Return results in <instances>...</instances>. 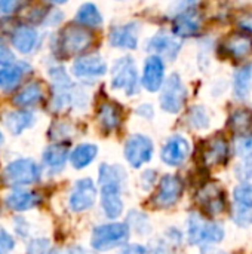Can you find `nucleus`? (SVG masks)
Masks as SVG:
<instances>
[{
    "instance_id": "obj_6",
    "label": "nucleus",
    "mask_w": 252,
    "mask_h": 254,
    "mask_svg": "<svg viewBox=\"0 0 252 254\" xmlns=\"http://www.w3.org/2000/svg\"><path fill=\"white\" fill-rule=\"evenodd\" d=\"M94 42V36L80 24H68L59 37V48L67 55H76L86 51Z\"/></svg>"
},
{
    "instance_id": "obj_18",
    "label": "nucleus",
    "mask_w": 252,
    "mask_h": 254,
    "mask_svg": "<svg viewBox=\"0 0 252 254\" xmlns=\"http://www.w3.org/2000/svg\"><path fill=\"white\" fill-rule=\"evenodd\" d=\"M138 24L129 22L116 25L110 31V45L120 49H135L138 43Z\"/></svg>"
},
{
    "instance_id": "obj_29",
    "label": "nucleus",
    "mask_w": 252,
    "mask_h": 254,
    "mask_svg": "<svg viewBox=\"0 0 252 254\" xmlns=\"http://www.w3.org/2000/svg\"><path fill=\"white\" fill-rule=\"evenodd\" d=\"M229 127L236 135L251 134L252 129V112L248 109L235 110L229 119Z\"/></svg>"
},
{
    "instance_id": "obj_24",
    "label": "nucleus",
    "mask_w": 252,
    "mask_h": 254,
    "mask_svg": "<svg viewBox=\"0 0 252 254\" xmlns=\"http://www.w3.org/2000/svg\"><path fill=\"white\" fill-rule=\"evenodd\" d=\"M252 88V64L236 70L233 76V92L239 100H247Z\"/></svg>"
},
{
    "instance_id": "obj_5",
    "label": "nucleus",
    "mask_w": 252,
    "mask_h": 254,
    "mask_svg": "<svg viewBox=\"0 0 252 254\" xmlns=\"http://www.w3.org/2000/svg\"><path fill=\"white\" fill-rule=\"evenodd\" d=\"M111 86L114 89L123 91L126 95L137 94L138 74L135 63L131 57H123L114 63L111 71Z\"/></svg>"
},
{
    "instance_id": "obj_45",
    "label": "nucleus",
    "mask_w": 252,
    "mask_h": 254,
    "mask_svg": "<svg viewBox=\"0 0 252 254\" xmlns=\"http://www.w3.org/2000/svg\"><path fill=\"white\" fill-rule=\"evenodd\" d=\"M1 141H3V135H1V132H0V144H1Z\"/></svg>"
},
{
    "instance_id": "obj_3",
    "label": "nucleus",
    "mask_w": 252,
    "mask_h": 254,
    "mask_svg": "<svg viewBox=\"0 0 252 254\" xmlns=\"http://www.w3.org/2000/svg\"><path fill=\"white\" fill-rule=\"evenodd\" d=\"M39 179H40V168L31 159H16L9 162L0 176V182L12 188L28 186L36 183Z\"/></svg>"
},
{
    "instance_id": "obj_1",
    "label": "nucleus",
    "mask_w": 252,
    "mask_h": 254,
    "mask_svg": "<svg viewBox=\"0 0 252 254\" xmlns=\"http://www.w3.org/2000/svg\"><path fill=\"white\" fill-rule=\"evenodd\" d=\"M125 179V170L119 165L102 164L100 167L98 183L101 186V205L104 214L108 219H119L123 211V201L120 192Z\"/></svg>"
},
{
    "instance_id": "obj_20",
    "label": "nucleus",
    "mask_w": 252,
    "mask_h": 254,
    "mask_svg": "<svg viewBox=\"0 0 252 254\" xmlns=\"http://www.w3.org/2000/svg\"><path fill=\"white\" fill-rule=\"evenodd\" d=\"M37 43V31L30 25H19L12 33V45L21 54H30Z\"/></svg>"
},
{
    "instance_id": "obj_14",
    "label": "nucleus",
    "mask_w": 252,
    "mask_h": 254,
    "mask_svg": "<svg viewBox=\"0 0 252 254\" xmlns=\"http://www.w3.org/2000/svg\"><path fill=\"white\" fill-rule=\"evenodd\" d=\"M163 82H165V63L160 57L150 55L144 63L141 83L147 91L156 92L162 88Z\"/></svg>"
},
{
    "instance_id": "obj_8",
    "label": "nucleus",
    "mask_w": 252,
    "mask_h": 254,
    "mask_svg": "<svg viewBox=\"0 0 252 254\" xmlns=\"http://www.w3.org/2000/svg\"><path fill=\"white\" fill-rule=\"evenodd\" d=\"M153 156V143L143 134L131 135L125 143V158L131 167L140 168L146 162H150Z\"/></svg>"
},
{
    "instance_id": "obj_32",
    "label": "nucleus",
    "mask_w": 252,
    "mask_h": 254,
    "mask_svg": "<svg viewBox=\"0 0 252 254\" xmlns=\"http://www.w3.org/2000/svg\"><path fill=\"white\" fill-rule=\"evenodd\" d=\"M187 121H189V125L195 129H205L209 125V116L202 106L192 107L187 115Z\"/></svg>"
},
{
    "instance_id": "obj_43",
    "label": "nucleus",
    "mask_w": 252,
    "mask_h": 254,
    "mask_svg": "<svg viewBox=\"0 0 252 254\" xmlns=\"http://www.w3.org/2000/svg\"><path fill=\"white\" fill-rule=\"evenodd\" d=\"M146 254H168V250H166L165 246L157 244V246H153L149 252L146 250Z\"/></svg>"
},
{
    "instance_id": "obj_30",
    "label": "nucleus",
    "mask_w": 252,
    "mask_h": 254,
    "mask_svg": "<svg viewBox=\"0 0 252 254\" xmlns=\"http://www.w3.org/2000/svg\"><path fill=\"white\" fill-rule=\"evenodd\" d=\"M76 21H77V24H80L83 27H100L102 24V16L95 4L85 3L77 10Z\"/></svg>"
},
{
    "instance_id": "obj_42",
    "label": "nucleus",
    "mask_w": 252,
    "mask_h": 254,
    "mask_svg": "<svg viewBox=\"0 0 252 254\" xmlns=\"http://www.w3.org/2000/svg\"><path fill=\"white\" fill-rule=\"evenodd\" d=\"M119 254H146V249L140 244H131L126 246Z\"/></svg>"
},
{
    "instance_id": "obj_46",
    "label": "nucleus",
    "mask_w": 252,
    "mask_h": 254,
    "mask_svg": "<svg viewBox=\"0 0 252 254\" xmlns=\"http://www.w3.org/2000/svg\"><path fill=\"white\" fill-rule=\"evenodd\" d=\"M187 1H190V3H195V1H199V0H187Z\"/></svg>"
},
{
    "instance_id": "obj_28",
    "label": "nucleus",
    "mask_w": 252,
    "mask_h": 254,
    "mask_svg": "<svg viewBox=\"0 0 252 254\" xmlns=\"http://www.w3.org/2000/svg\"><path fill=\"white\" fill-rule=\"evenodd\" d=\"M24 71H25L24 64H15V63L0 68V89L3 91L15 89L19 85Z\"/></svg>"
},
{
    "instance_id": "obj_19",
    "label": "nucleus",
    "mask_w": 252,
    "mask_h": 254,
    "mask_svg": "<svg viewBox=\"0 0 252 254\" xmlns=\"http://www.w3.org/2000/svg\"><path fill=\"white\" fill-rule=\"evenodd\" d=\"M229 156V144L223 137L211 138L202 152V159L206 167H217L226 162Z\"/></svg>"
},
{
    "instance_id": "obj_26",
    "label": "nucleus",
    "mask_w": 252,
    "mask_h": 254,
    "mask_svg": "<svg viewBox=\"0 0 252 254\" xmlns=\"http://www.w3.org/2000/svg\"><path fill=\"white\" fill-rule=\"evenodd\" d=\"M98 155V147L91 143L79 144L71 153H70V162L76 170L86 168Z\"/></svg>"
},
{
    "instance_id": "obj_39",
    "label": "nucleus",
    "mask_w": 252,
    "mask_h": 254,
    "mask_svg": "<svg viewBox=\"0 0 252 254\" xmlns=\"http://www.w3.org/2000/svg\"><path fill=\"white\" fill-rule=\"evenodd\" d=\"M13 238L4 229H0V254H7L10 250H13Z\"/></svg>"
},
{
    "instance_id": "obj_40",
    "label": "nucleus",
    "mask_w": 252,
    "mask_h": 254,
    "mask_svg": "<svg viewBox=\"0 0 252 254\" xmlns=\"http://www.w3.org/2000/svg\"><path fill=\"white\" fill-rule=\"evenodd\" d=\"M239 27L244 30L245 34H252V13H244L238 19Z\"/></svg>"
},
{
    "instance_id": "obj_10",
    "label": "nucleus",
    "mask_w": 252,
    "mask_h": 254,
    "mask_svg": "<svg viewBox=\"0 0 252 254\" xmlns=\"http://www.w3.org/2000/svg\"><path fill=\"white\" fill-rule=\"evenodd\" d=\"M183 193V182L178 176L166 174L160 179L156 195L153 196V204L157 208L172 207Z\"/></svg>"
},
{
    "instance_id": "obj_12",
    "label": "nucleus",
    "mask_w": 252,
    "mask_h": 254,
    "mask_svg": "<svg viewBox=\"0 0 252 254\" xmlns=\"http://www.w3.org/2000/svg\"><path fill=\"white\" fill-rule=\"evenodd\" d=\"M190 155V144L183 135H172L162 147V161L169 167H180Z\"/></svg>"
},
{
    "instance_id": "obj_2",
    "label": "nucleus",
    "mask_w": 252,
    "mask_h": 254,
    "mask_svg": "<svg viewBox=\"0 0 252 254\" xmlns=\"http://www.w3.org/2000/svg\"><path fill=\"white\" fill-rule=\"evenodd\" d=\"M187 235L192 246H211L224 238V229L221 225L205 220L198 213H192L189 217Z\"/></svg>"
},
{
    "instance_id": "obj_13",
    "label": "nucleus",
    "mask_w": 252,
    "mask_h": 254,
    "mask_svg": "<svg viewBox=\"0 0 252 254\" xmlns=\"http://www.w3.org/2000/svg\"><path fill=\"white\" fill-rule=\"evenodd\" d=\"M71 71L76 77L82 80H91L105 74L107 65L100 55H85L74 61Z\"/></svg>"
},
{
    "instance_id": "obj_16",
    "label": "nucleus",
    "mask_w": 252,
    "mask_h": 254,
    "mask_svg": "<svg viewBox=\"0 0 252 254\" xmlns=\"http://www.w3.org/2000/svg\"><path fill=\"white\" fill-rule=\"evenodd\" d=\"M202 18L195 9H187L175 16L172 22V33L175 37H192L199 33Z\"/></svg>"
},
{
    "instance_id": "obj_9",
    "label": "nucleus",
    "mask_w": 252,
    "mask_h": 254,
    "mask_svg": "<svg viewBox=\"0 0 252 254\" xmlns=\"http://www.w3.org/2000/svg\"><path fill=\"white\" fill-rule=\"evenodd\" d=\"M97 195H98V190L92 179H88V177L80 179L73 186V190L68 198V207L74 213L86 211L91 207H94L97 201Z\"/></svg>"
},
{
    "instance_id": "obj_47",
    "label": "nucleus",
    "mask_w": 252,
    "mask_h": 254,
    "mask_svg": "<svg viewBox=\"0 0 252 254\" xmlns=\"http://www.w3.org/2000/svg\"><path fill=\"white\" fill-rule=\"evenodd\" d=\"M214 254H226V253H214Z\"/></svg>"
},
{
    "instance_id": "obj_37",
    "label": "nucleus",
    "mask_w": 252,
    "mask_h": 254,
    "mask_svg": "<svg viewBox=\"0 0 252 254\" xmlns=\"http://www.w3.org/2000/svg\"><path fill=\"white\" fill-rule=\"evenodd\" d=\"M27 254H52L50 252V244L45 238L33 240L28 247H27Z\"/></svg>"
},
{
    "instance_id": "obj_35",
    "label": "nucleus",
    "mask_w": 252,
    "mask_h": 254,
    "mask_svg": "<svg viewBox=\"0 0 252 254\" xmlns=\"http://www.w3.org/2000/svg\"><path fill=\"white\" fill-rule=\"evenodd\" d=\"M235 201L239 205L252 208V185H241L235 189Z\"/></svg>"
},
{
    "instance_id": "obj_38",
    "label": "nucleus",
    "mask_w": 252,
    "mask_h": 254,
    "mask_svg": "<svg viewBox=\"0 0 252 254\" xmlns=\"http://www.w3.org/2000/svg\"><path fill=\"white\" fill-rule=\"evenodd\" d=\"M15 63V54L13 51L6 45V42L0 37V65H10Z\"/></svg>"
},
{
    "instance_id": "obj_11",
    "label": "nucleus",
    "mask_w": 252,
    "mask_h": 254,
    "mask_svg": "<svg viewBox=\"0 0 252 254\" xmlns=\"http://www.w3.org/2000/svg\"><path fill=\"white\" fill-rule=\"evenodd\" d=\"M52 85H53V97H52V107L55 110H64L71 101H73V94H71V82L70 77L67 76L65 70L62 67H53L49 71Z\"/></svg>"
},
{
    "instance_id": "obj_4",
    "label": "nucleus",
    "mask_w": 252,
    "mask_h": 254,
    "mask_svg": "<svg viewBox=\"0 0 252 254\" xmlns=\"http://www.w3.org/2000/svg\"><path fill=\"white\" fill-rule=\"evenodd\" d=\"M129 238V228L125 223H105L94 229L91 237V246L97 252H108L123 246Z\"/></svg>"
},
{
    "instance_id": "obj_25",
    "label": "nucleus",
    "mask_w": 252,
    "mask_h": 254,
    "mask_svg": "<svg viewBox=\"0 0 252 254\" xmlns=\"http://www.w3.org/2000/svg\"><path fill=\"white\" fill-rule=\"evenodd\" d=\"M4 124L13 135H19L22 131L34 124V115L27 110H16L6 115Z\"/></svg>"
},
{
    "instance_id": "obj_33",
    "label": "nucleus",
    "mask_w": 252,
    "mask_h": 254,
    "mask_svg": "<svg viewBox=\"0 0 252 254\" xmlns=\"http://www.w3.org/2000/svg\"><path fill=\"white\" fill-rule=\"evenodd\" d=\"M235 152L244 159L252 158V134L238 135L235 141Z\"/></svg>"
},
{
    "instance_id": "obj_36",
    "label": "nucleus",
    "mask_w": 252,
    "mask_h": 254,
    "mask_svg": "<svg viewBox=\"0 0 252 254\" xmlns=\"http://www.w3.org/2000/svg\"><path fill=\"white\" fill-rule=\"evenodd\" d=\"M233 220L239 226H250V225H252V208L236 204V207L233 210Z\"/></svg>"
},
{
    "instance_id": "obj_34",
    "label": "nucleus",
    "mask_w": 252,
    "mask_h": 254,
    "mask_svg": "<svg viewBox=\"0 0 252 254\" xmlns=\"http://www.w3.org/2000/svg\"><path fill=\"white\" fill-rule=\"evenodd\" d=\"M235 173L242 185H252V158H245L241 164H238Z\"/></svg>"
},
{
    "instance_id": "obj_27",
    "label": "nucleus",
    "mask_w": 252,
    "mask_h": 254,
    "mask_svg": "<svg viewBox=\"0 0 252 254\" xmlns=\"http://www.w3.org/2000/svg\"><path fill=\"white\" fill-rule=\"evenodd\" d=\"M68 159V149L62 144H52L48 146L43 152V162L52 171H59L64 168Z\"/></svg>"
},
{
    "instance_id": "obj_23",
    "label": "nucleus",
    "mask_w": 252,
    "mask_h": 254,
    "mask_svg": "<svg viewBox=\"0 0 252 254\" xmlns=\"http://www.w3.org/2000/svg\"><path fill=\"white\" fill-rule=\"evenodd\" d=\"M98 122L100 127L105 131V132H111L113 129H116L120 125L122 121V113L120 109L113 104V103H102L98 109Z\"/></svg>"
},
{
    "instance_id": "obj_17",
    "label": "nucleus",
    "mask_w": 252,
    "mask_h": 254,
    "mask_svg": "<svg viewBox=\"0 0 252 254\" xmlns=\"http://www.w3.org/2000/svg\"><path fill=\"white\" fill-rule=\"evenodd\" d=\"M149 51L157 57H163L168 60H175L181 49V42L175 36H169L166 33H157L149 40Z\"/></svg>"
},
{
    "instance_id": "obj_22",
    "label": "nucleus",
    "mask_w": 252,
    "mask_h": 254,
    "mask_svg": "<svg viewBox=\"0 0 252 254\" xmlns=\"http://www.w3.org/2000/svg\"><path fill=\"white\" fill-rule=\"evenodd\" d=\"M224 49L226 52L235 58V60H242L245 57H248L252 52V39L250 34L245 33H236L233 36H230L226 43H224Z\"/></svg>"
},
{
    "instance_id": "obj_21",
    "label": "nucleus",
    "mask_w": 252,
    "mask_h": 254,
    "mask_svg": "<svg viewBox=\"0 0 252 254\" xmlns=\"http://www.w3.org/2000/svg\"><path fill=\"white\" fill-rule=\"evenodd\" d=\"M6 205L13 211H27L40 204L39 193L27 192V190H13L4 199Z\"/></svg>"
},
{
    "instance_id": "obj_15",
    "label": "nucleus",
    "mask_w": 252,
    "mask_h": 254,
    "mask_svg": "<svg viewBox=\"0 0 252 254\" xmlns=\"http://www.w3.org/2000/svg\"><path fill=\"white\" fill-rule=\"evenodd\" d=\"M198 202L199 205L209 214V216H217L224 210L226 205V198L221 190V188L215 183H208L205 185L199 192H198Z\"/></svg>"
},
{
    "instance_id": "obj_41",
    "label": "nucleus",
    "mask_w": 252,
    "mask_h": 254,
    "mask_svg": "<svg viewBox=\"0 0 252 254\" xmlns=\"http://www.w3.org/2000/svg\"><path fill=\"white\" fill-rule=\"evenodd\" d=\"M18 4H19V0H0V12L10 13L18 7Z\"/></svg>"
},
{
    "instance_id": "obj_31",
    "label": "nucleus",
    "mask_w": 252,
    "mask_h": 254,
    "mask_svg": "<svg viewBox=\"0 0 252 254\" xmlns=\"http://www.w3.org/2000/svg\"><path fill=\"white\" fill-rule=\"evenodd\" d=\"M42 97H43L42 86L36 82V83L27 85L19 94H16L13 98V103L19 107H30V106L37 104L42 100Z\"/></svg>"
},
{
    "instance_id": "obj_44",
    "label": "nucleus",
    "mask_w": 252,
    "mask_h": 254,
    "mask_svg": "<svg viewBox=\"0 0 252 254\" xmlns=\"http://www.w3.org/2000/svg\"><path fill=\"white\" fill-rule=\"evenodd\" d=\"M50 1H53V3H65V1H68V0H50Z\"/></svg>"
},
{
    "instance_id": "obj_7",
    "label": "nucleus",
    "mask_w": 252,
    "mask_h": 254,
    "mask_svg": "<svg viewBox=\"0 0 252 254\" xmlns=\"http://www.w3.org/2000/svg\"><path fill=\"white\" fill-rule=\"evenodd\" d=\"M187 100V89L178 74H171L162 85L160 107L168 113H178Z\"/></svg>"
}]
</instances>
